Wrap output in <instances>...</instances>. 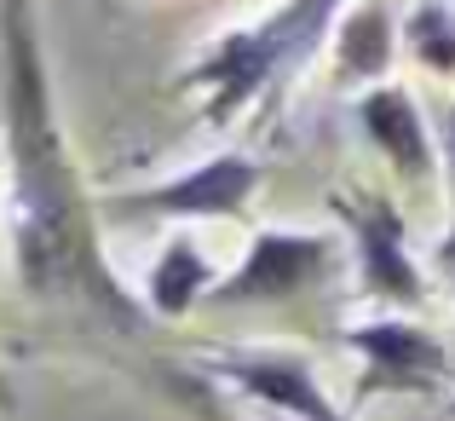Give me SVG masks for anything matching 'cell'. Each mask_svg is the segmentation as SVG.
I'll return each instance as SVG.
<instances>
[{"mask_svg":"<svg viewBox=\"0 0 455 421\" xmlns=\"http://www.w3.org/2000/svg\"><path fill=\"white\" fill-rule=\"evenodd\" d=\"M0 139H6V237L12 271L35 300H81L122 323L150 312L122 288L99 243V197L81 190L35 0H0Z\"/></svg>","mask_w":455,"mask_h":421,"instance_id":"obj_1","label":"cell"},{"mask_svg":"<svg viewBox=\"0 0 455 421\" xmlns=\"http://www.w3.org/2000/svg\"><path fill=\"white\" fill-rule=\"evenodd\" d=\"M352 116L363 127V139L387 156V167L403 179V185H433L444 174V156H438V127L433 116L421 110L410 87L398 81H375L352 99Z\"/></svg>","mask_w":455,"mask_h":421,"instance_id":"obj_7","label":"cell"},{"mask_svg":"<svg viewBox=\"0 0 455 421\" xmlns=\"http://www.w3.org/2000/svg\"><path fill=\"white\" fill-rule=\"evenodd\" d=\"M329 58L340 87H375L392 76V58H398V18H392L387 0H363V6H346L340 23L329 35Z\"/></svg>","mask_w":455,"mask_h":421,"instance_id":"obj_9","label":"cell"},{"mask_svg":"<svg viewBox=\"0 0 455 421\" xmlns=\"http://www.w3.org/2000/svg\"><path fill=\"white\" fill-rule=\"evenodd\" d=\"M346 6L352 0H283L266 18L220 35L173 87L196 93L202 116L213 127H231L236 116L259 110V104H277L317 64V53H329V35Z\"/></svg>","mask_w":455,"mask_h":421,"instance_id":"obj_2","label":"cell"},{"mask_svg":"<svg viewBox=\"0 0 455 421\" xmlns=\"http://www.w3.org/2000/svg\"><path fill=\"white\" fill-rule=\"evenodd\" d=\"M352 248L346 231H300V225H266L248 237V255L236 260V271H225L213 283L208 306H283L300 300L317 283L340 278Z\"/></svg>","mask_w":455,"mask_h":421,"instance_id":"obj_3","label":"cell"},{"mask_svg":"<svg viewBox=\"0 0 455 421\" xmlns=\"http://www.w3.org/2000/svg\"><path fill=\"white\" fill-rule=\"evenodd\" d=\"M213 283H220V271H213L208 255H202L196 237H167L162 255H156L150 271H145V312L150 318L179 323L196 306H208Z\"/></svg>","mask_w":455,"mask_h":421,"instance_id":"obj_10","label":"cell"},{"mask_svg":"<svg viewBox=\"0 0 455 421\" xmlns=\"http://www.w3.org/2000/svg\"><path fill=\"white\" fill-rule=\"evenodd\" d=\"M357 358H363V393H427L444 381L450 352L427 323L387 312V318H363L340 335Z\"/></svg>","mask_w":455,"mask_h":421,"instance_id":"obj_6","label":"cell"},{"mask_svg":"<svg viewBox=\"0 0 455 421\" xmlns=\"http://www.w3.org/2000/svg\"><path fill=\"white\" fill-rule=\"evenodd\" d=\"M277 421H294V416H277Z\"/></svg>","mask_w":455,"mask_h":421,"instance_id":"obj_13","label":"cell"},{"mask_svg":"<svg viewBox=\"0 0 455 421\" xmlns=\"http://www.w3.org/2000/svg\"><path fill=\"white\" fill-rule=\"evenodd\" d=\"M403 46L438 81H455V6L450 0H415L410 18H403Z\"/></svg>","mask_w":455,"mask_h":421,"instance_id":"obj_11","label":"cell"},{"mask_svg":"<svg viewBox=\"0 0 455 421\" xmlns=\"http://www.w3.org/2000/svg\"><path fill=\"white\" fill-rule=\"evenodd\" d=\"M433 127H438V156H444V185H450V214H455V99L433 104Z\"/></svg>","mask_w":455,"mask_h":421,"instance_id":"obj_12","label":"cell"},{"mask_svg":"<svg viewBox=\"0 0 455 421\" xmlns=\"http://www.w3.org/2000/svg\"><path fill=\"white\" fill-rule=\"evenodd\" d=\"M334 214L346 220V248H352L357 288L392 312L421 306L427 278L410 248V220H403L398 202L387 190H352V197H334Z\"/></svg>","mask_w":455,"mask_h":421,"instance_id":"obj_5","label":"cell"},{"mask_svg":"<svg viewBox=\"0 0 455 421\" xmlns=\"http://www.w3.org/2000/svg\"><path fill=\"white\" fill-rule=\"evenodd\" d=\"M213 376H225L236 393H248L254 404H266L271 416H294V421H346L334 410V399L323 393V381L311 376L306 358L294 352H220Z\"/></svg>","mask_w":455,"mask_h":421,"instance_id":"obj_8","label":"cell"},{"mask_svg":"<svg viewBox=\"0 0 455 421\" xmlns=\"http://www.w3.org/2000/svg\"><path fill=\"white\" fill-rule=\"evenodd\" d=\"M266 185V162L248 150H220L208 162L185 167L173 179H156L139 190H110L99 197V220H162V225H185V220H243L248 202Z\"/></svg>","mask_w":455,"mask_h":421,"instance_id":"obj_4","label":"cell"}]
</instances>
